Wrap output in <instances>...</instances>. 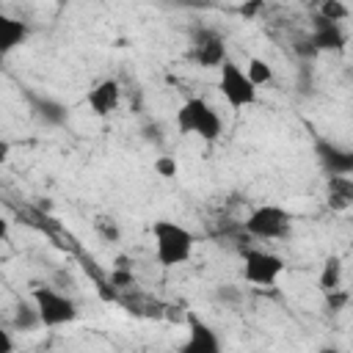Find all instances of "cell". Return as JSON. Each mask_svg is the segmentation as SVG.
<instances>
[{
	"instance_id": "1",
	"label": "cell",
	"mask_w": 353,
	"mask_h": 353,
	"mask_svg": "<svg viewBox=\"0 0 353 353\" xmlns=\"http://www.w3.org/2000/svg\"><path fill=\"white\" fill-rule=\"evenodd\" d=\"M152 240H154V256L163 268H176L185 265L193 254V232L185 229L176 221H154L152 223Z\"/></svg>"
},
{
	"instance_id": "2",
	"label": "cell",
	"mask_w": 353,
	"mask_h": 353,
	"mask_svg": "<svg viewBox=\"0 0 353 353\" xmlns=\"http://www.w3.org/2000/svg\"><path fill=\"white\" fill-rule=\"evenodd\" d=\"M176 130L182 135H199L201 141H218L221 138V116L212 110L210 102L201 97H190L176 110Z\"/></svg>"
},
{
	"instance_id": "3",
	"label": "cell",
	"mask_w": 353,
	"mask_h": 353,
	"mask_svg": "<svg viewBox=\"0 0 353 353\" xmlns=\"http://www.w3.org/2000/svg\"><path fill=\"white\" fill-rule=\"evenodd\" d=\"M30 301L36 303L44 328L69 325V323H74V317H77V303H74L72 295H66L63 290H55V287H36V290L30 292Z\"/></svg>"
},
{
	"instance_id": "4",
	"label": "cell",
	"mask_w": 353,
	"mask_h": 353,
	"mask_svg": "<svg viewBox=\"0 0 353 353\" xmlns=\"http://www.w3.org/2000/svg\"><path fill=\"white\" fill-rule=\"evenodd\" d=\"M218 88H221V97L226 99V105L232 110H243V108H248V105L256 102V85H254V80L248 77V72H243L229 58L221 63Z\"/></svg>"
},
{
	"instance_id": "5",
	"label": "cell",
	"mask_w": 353,
	"mask_h": 353,
	"mask_svg": "<svg viewBox=\"0 0 353 353\" xmlns=\"http://www.w3.org/2000/svg\"><path fill=\"white\" fill-rule=\"evenodd\" d=\"M290 221L292 215L279 207V204H262L256 207L245 221H243V229L256 237V240H279L284 234H290Z\"/></svg>"
},
{
	"instance_id": "6",
	"label": "cell",
	"mask_w": 353,
	"mask_h": 353,
	"mask_svg": "<svg viewBox=\"0 0 353 353\" xmlns=\"http://www.w3.org/2000/svg\"><path fill=\"white\" fill-rule=\"evenodd\" d=\"M284 273V259L265 248H245L243 251V279L256 287H273Z\"/></svg>"
},
{
	"instance_id": "7",
	"label": "cell",
	"mask_w": 353,
	"mask_h": 353,
	"mask_svg": "<svg viewBox=\"0 0 353 353\" xmlns=\"http://www.w3.org/2000/svg\"><path fill=\"white\" fill-rule=\"evenodd\" d=\"M193 61L204 69H221L226 61V41L215 30H199L193 36Z\"/></svg>"
},
{
	"instance_id": "8",
	"label": "cell",
	"mask_w": 353,
	"mask_h": 353,
	"mask_svg": "<svg viewBox=\"0 0 353 353\" xmlns=\"http://www.w3.org/2000/svg\"><path fill=\"white\" fill-rule=\"evenodd\" d=\"M314 154H317V163L325 171V176L353 174V149H342V146L320 138L314 143Z\"/></svg>"
},
{
	"instance_id": "9",
	"label": "cell",
	"mask_w": 353,
	"mask_h": 353,
	"mask_svg": "<svg viewBox=\"0 0 353 353\" xmlns=\"http://www.w3.org/2000/svg\"><path fill=\"white\" fill-rule=\"evenodd\" d=\"M25 99H28V105H30L33 119L41 121L44 127H61V124H66L69 110H66L63 102H58V99H52V97H44V94H36V91H28Z\"/></svg>"
},
{
	"instance_id": "10",
	"label": "cell",
	"mask_w": 353,
	"mask_h": 353,
	"mask_svg": "<svg viewBox=\"0 0 353 353\" xmlns=\"http://www.w3.org/2000/svg\"><path fill=\"white\" fill-rule=\"evenodd\" d=\"M182 350L185 353H218L221 350V339L201 317L188 314V342H185Z\"/></svg>"
},
{
	"instance_id": "11",
	"label": "cell",
	"mask_w": 353,
	"mask_h": 353,
	"mask_svg": "<svg viewBox=\"0 0 353 353\" xmlns=\"http://www.w3.org/2000/svg\"><path fill=\"white\" fill-rule=\"evenodd\" d=\"M309 41H312V47H314L317 52H320V50H334V52H336V50L345 47V33H342L339 22L314 14V17H312V36H309Z\"/></svg>"
},
{
	"instance_id": "12",
	"label": "cell",
	"mask_w": 353,
	"mask_h": 353,
	"mask_svg": "<svg viewBox=\"0 0 353 353\" xmlns=\"http://www.w3.org/2000/svg\"><path fill=\"white\" fill-rule=\"evenodd\" d=\"M88 108L97 113V116H110L116 108H119V102H121V85L116 83V80H110V77H105V80H99L91 91H88Z\"/></svg>"
},
{
	"instance_id": "13",
	"label": "cell",
	"mask_w": 353,
	"mask_h": 353,
	"mask_svg": "<svg viewBox=\"0 0 353 353\" xmlns=\"http://www.w3.org/2000/svg\"><path fill=\"white\" fill-rule=\"evenodd\" d=\"M325 190H328V207L336 212H345L353 207V176L350 174H336L325 179Z\"/></svg>"
},
{
	"instance_id": "14",
	"label": "cell",
	"mask_w": 353,
	"mask_h": 353,
	"mask_svg": "<svg viewBox=\"0 0 353 353\" xmlns=\"http://www.w3.org/2000/svg\"><path fill=\"white\" fill-rule=\"evenodd\" d=\"M28 25L22 19H14V17H0V50L3 55H8L11 50H17L25 39H28Z\"/></svg>"
},
{
	"instance_id": "15",
	"label": "cell",
	"mask_w": 353,
	"mask_h": 353,
	"mask_svg": "<svg viewBox=\"0 0 353 353\" xmlns=\"http://www.w3.org/2000/svg\"><path fill=\"white\" fill-rule=\"evenodd\" d=\"M11 325H14V331H22V334H30V331H36V328H41L44 323H41V317H39V309H36V303L30 301V303H19L17 309H14V320H11Z\"/></svg>"
},
{
	"instance_id": "16",
	"label": "cell",
	"mask_w": 353,
	"mask_h": 353,
	"mask_svg": "<svg viewBox=\"0 0 353 353\" xmlns=\"http://www.w3.org/2000/svg\"><path fill=\"white\" fill-rule=\"evenodd\" d=\"M317 284H320V290H323V292H331V290H336V287L342 284V259H339L336 254L325 256Z\"/></svg>"
},
{
	"instance_id": "17",
	"label": "cell",
	"mask_w": 353,
	"mask_h": 353,
	"mask_svg": "<svg viewBox=\"0 0 353 353\" xmlns=\"http://www.w3.org/2000/svg\"><path fill=\"white\" fill-rule=\"evenodd\" d=\"M245 72H248V77L254 80L256 88H259V85H268V83L273 80V69H270V63L262 61V58H251L248 66H245Z\"/></svg>"
},
{
	"instance_id": "18",
	"label": "cell",
	"mask_w": 353,
	"mask_h": 353,
	"mask_svg": "<svg viewBox=\"0 0 353 353\" xmlns=\"http://www.w3.org/2000/svg\"><path fill=\"white\" fill-rule=\"evenodd\" d=\"M94 232H97V234H99L105 243H119V237H121L119 223H116L113 218H105V215L94 218Z\"/></svg>"
},
{
	"instance_id": "19",
	"label": "cell",
	"mask_w": 353,
	"mask_h": 353,
	"mask_svg": "<svg viewBox=\"0 0 353 353\" xmlns=\"http://www.w3.org/2000/svg\"><path fill=\"white\" fill-rule=\"evenodd\" d=\"M317 14L325 17V19H334V22H342V19L350 17V11H347V6L342 0H320Z\"/></svg>"
},
{
	"instance_id": "20",
	"label": "cell",
	"mask_w": 353,
	"mask_h": 353,
	"mask_svg": "<svg viewBox=\"0 0 353 353\" xmlns=\"http://www.w3.org/2000/svg\"><path fill=\"white\" fill-rule=\"evenodd\" d=\"M154 171H157L163 179H171V176H176V171H179V165H176V157H171V154H160V157H154Z\"/></svg>"
},
{
	"instance_id": "21",
	"label": "cell",
	"mask_w": 353,
	"mask_h": 353,
	"mask_svg": "<svg viewBox=\"0 0 353 353\" xmlns=\"http://www.w3.org/2000/svg\"><path fill=\"white\" fill-rule=\"evenodd\" d=\"M347 301H350V292H345L342 287L325 292V309H328V312H342V309L347 306Z\"/></svg>"
},
{
	"instance_id": "22",
	"label": "cell",
	"mask_w": 353,
	"mask_h": 353,
	"mask_svg": "<svg viewBox=\"0 0 353 353\" xmlns=\"http://www.w3.org/2000/svg\"><path fill=\"white\" fill-rule=\"evenodd\" d=\"M132 281L135 279H132V270L127 265H119L116 270H110V287H119L121 290V287H132Z\"/></svg>"
},
{
	"instance_id": "23",
	"label": "cell",
	"mask_w": 353,
	"mask_h": 353,
	"mask_svg": "<svg viewBox=\"0 0 353 353\" xmlns=\"http://www.w3.org/2000/svg\"><path fill=\"white\" fill-rule=\"evenodd\" d=\"M215 298H218V301H223V303L237 306V303L243 301V292H240L234 284H221V287H218V292H215Z\"/></svg>"
},
{
	"instance_id": "24",
	"label": "cell",
	"mask_w": 353,
	"mask_h": 353,
	"mask_svg": "<svg viewBox=\"0 0 353 353\" xmlns=\"http://www.w3.org/2000/svg\"><path fill=\"white\" fill-rule=\"evenodd\" d=\"M55 281H58L61 290H72V287H74V279H72L66 270H58V273H55Z\"/></svg>"
},
{
	"instance_id": "25",
	"label": "cell",
	"mask_w": 353,
	"mask_h": 353,
	"mask_svg": "<svg viewBox=\"0 0 353 353\" xmlns=\"http://www.w3.org/2000/svg\"><path fill=\"white\" fill-rule=\"evenodd\" d=\"M259 6H262V0H245L243 8H240V14H243V17H256Z\"/></svg>"
},
{
	"instance_id": "26",
	"label": "cell",
	"mask_w": 353,
	"mask_h": 353,
	"mask_svg": "<svg viewBox=\"0 0 353 353\" xmlns=\"http://www.w3.org/2000/svg\"><path fill=\"white\" fill-rule=\"evenodd\" d=\"M11 350H14L11 334H8V331H0V353H11Z\"/></svg>"
},
{
	"instance_id": "27",
	"label": "cell",
	"mask_w": 353,
	"mask_h": 353,
	"mask_svg": "<svg viewBox=\"0 0 353 353\" xmlns=\"http://www.w3.org/2000/svg\"><path fill=\"white\" fill-rule=\"evenodd\" d=\"M8 149H11V146H8V141H0V157H3V160L8 157Z\"/></svg>"
},
{
	"instance_id": "28",
	"label": "cell",
	"mask_w": 353,
	"mask_h": 353,
	"mask_svg": "<svg viewBox=\"0 0 353 353\" xmlns=\"http://www.w3.org/2000/svg\"><path fill=\"white\" fill-rule=\"evenodd\" d=\"M58 3H77V0H58Z\"/></svg>"
}]
</instances>
